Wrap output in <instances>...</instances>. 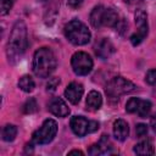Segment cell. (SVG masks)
Segmentation results:
<instances>
[{
    "instance_id": "obj_6",
    "label": "cell",
    "mask_w": 156,
    "mask_h": 156,
    "mask_svg": "<svg viewBox=\"0 0 156 156\" xmlns=\"http://www.w3.org/2000/svg\"><path fill=\"white\" fill-rule=\"evenodd\" d=\"M71 129L78 136H84L99 129V122L89 121L83 116H74L71 119Z\"/></svg>"
},
{
    "instance_id": "obj_29",
    "label": "cell",
    "mask_w": 156,
    "mask_h": 156,
    "mask_svg": "<svg viewBox=\"0 0 156 156\" xmlns=\"http://www.w3.org/2000/svg\"><path fill=\"white\" fill-rule=\"evenodd\" d=\"M123 1H124V2H127V4H132L134 0H123Z\"/></svg>"
},
{
    "instance_id": "obj_18",
    "label": "cell",
    "mask_w": 156,
    "mask_h": 156,
    "mask_svg": "<svg viewBox=\"0 0 156 156\" xmlns=\"http://www.w3.org/2000/svg\"><path fill=\"white\" fill-rule=\"evenodd\" d=\"M134 152L138 155H152L155 151L150 140H143L134 146Z\"/></svg>"
},
{
    "instance_id": "obj_17",
    "label": "cell",
    "mask_w": 156,
    "mask_h": 156,
    "mask_svg": "<svg viewBox=\"0 0 156 156\" xmlns=\"http://www.w3.org/2000/svg\"><path fill=\"white\" fill-rule=\"evenodd\" d=\"M105 7L102 5H98L93 9L90 13V23L94 28H100L102 26V17H104Z\"/></svg>"
},
{
    "instance_id": "obj_9",
    "label": "cell",
    "mask_w": 156,
    "mask_h": 156,
    "mask_svg": "<svg viewBox=\"0 0 156 156\" xmlns=\"http://www.w3.org/2000/svg\"><path fill=\"white\" fill-rule=\"evenodd\" d=\"M126 111L129 113H136L139 117L145 118L151 111V102L139 98H130L126 104Z\"/></svg>"
},
{
    "instance_id": "obj_21",
    "label": "cell",
    "mask_w": 156,
    "mask_h": 156,
    "mask_svg": "<svg viewBox=\"0 0 156 156\" xmlns=\"http://www.w3.org/2000/svg\"><path fill=\"white\" fill-rule=\"evenodd\" d=\"M37 108H38V105H37V101L33 99V98H30V99H28L26 102H24V105H23V112L24 113H33V112H35L37 111Z\"/></svg>"
},
{
    "instance_id": "obj_23",
    "label": "cell",
    "mask_w": 156,
    "mask_h": 156,
    "mask_svg": "<svg viewBox=\"0 0 156 156\" xmlns=\"http://www.w3.org/2000/svg\"><path fill=\"white\" fill-rule=\"evenodd\" d=\"M145 82L150 85L156 84V69H150L145 76Z\"/></svg>"
},
{
    "instance_id": "obj_27",
    "label": "cell",
    "mask_w": 156,
    "mask_h": 156,
    "mask_svg": "<svg viewBox=\"0 0 156 156\" xmlns=\"http://www.w3.org/2000/svg\"><path fill=\"white\" fill-rule=\"evenodd\" d=\"M150 126H151L152 130L156 132V112L152 115V117H151V119H150Z\"/></svg>"
},
{
    "instance_id": "obj_1",
    "label": "cell",
    "mask_w": 156,
    "mask_h": 156,
    "mask_svg": "<svg viewBox=\"0 0 156 156\" xmlns=\"http://www.w3.org/2000/svg\"><path fill=\"white\" fill-rule=\"evenodd\" d=\"M28 46V37H27V27L23 21H17L11 30L9 41H7V57L9 61H17L26 51Z\"/></svg>"
},
{
    "instance_id": "obj_7",
    "label": "cell",
    "mask_w": 156,
    "mask_h": 156,
    "mask_svg": "<svg viewBox=\"0 0 156 156\" xmlns=\"http://www.w3.org/2000/svg\"><path fill=\"white\" fill-rule=\"evenodd\" d=\"M71 65H72L73 72L78 76H85L90 73V71L93 69V60L84 51H78L73 54L71 58Z\"/></svg>"
},
{
    "instance_id": "obj_14",
    "label": "cell",
    "mask_w": 156,
    "mask_h": 156,
    "mask_svg": "<svg viewBox=\"0 0 156 156\" xmlns=\"http://www.w3.org/2000/svg\"><path fill=\"white\" fill-rule=\"evenodd\" d=\"M129 134V127L128 123L124 119H117L113 123V135L117 140L124 141Z\"/></svg>"
},
{
    "instance_id": "obj_8",
    "label": "cell",
    "mask_w": 156,
    "mask_h": 156,
    "mask_svg": "<svg viewBox=\"0 0 156 156\" xmlns=\"http://www.w3.org/2000/svg\"><path fill=\"white\" fill-rule=\"evenodd\" d=\"M135 23L138 26V29L130 37V41L134 46L139 45L147 35V30H149L147 29V20H146V13L144 12V10H141V9L136 10V12H135Z\"/></svg>"
},
{
    "instance_id": "obj_25",
    "label": "cell",
    "mask_w": 156,
    "mask_h": 156,
    "mask_svg": "<svg viewBox=\"0 0 156 156\" xmlns=\"http://www.w3.org/2000/svg\"><path fill=\"white\" fill-rule=\"evenodd\" d=\"M135 133L139 138H143L147 134V126L146 124H143V123H139L135 128Z\"/></svg>"
},
{
    "instance_id": "obj_28",
    "label": "cell",
    "mask_w": 156,
    "mask_h": 156,
    "mask_svg": "<svg viewBox=\"0 0 156 156\" xmlns=\"http://www.w3.org/2000/svg\"><path fill=\"white\" fill-rule=\"evenodd\" d=\"M68 155H83V152L80 150H72L68 152Z\"/></svg>"
},
{
    "instance_id": "obj_11",
    "label": "cell",
    "mask_w": 156,
    "mask_h": 156,
    "mask_svg": "<svg viewBox=\"0 0 156 156\" xmlns=\"http://www.w3.org/2000/svg\"><path fill=\"white\" fill-rule=\"evenodd\" d=\"M49 111L57 117H66L69 115V108L61 98H52L48 104Z\"/></svg>"
},
{
    "instance_id": "obj_13",
    "label": "cell",
    "mask_w": 156,
    "mask_h": 156,
    "mask_svg": "<svg viewBox=\"0 0 156 156\" xmlns=\"http://www.w3.org/2000/svg\"><path fill=\"white\" fill-rule=\"evenodd\" d=\"M113 52H115V46L106 38H102L99 43L95 44V54H96V56H99L102 60L108 58Z\"/></svg>"
},
{
    "instance_id": "obj_12",
    "label": "cell",
    "mask_w": 156,
    "mask_h": 156,
    "mask_svg": "<svg viewBox=\"0 0 156 156\" xmlns=\"http://www.w3.org/2000/svg\"><path fill=\"white\" fill-rule=\"evenodd\" d=\"M84 93V89H83V85L80 83H77V82H72L65 90V96L67 98V100L76 105L80 101V98Z\"/></svg>"
},
{
    "instance_id": "obj_24",
    "label": "cell",
    "mask_w": 156,
    "mask_h": 156,
    "mask_svg": "<svg viewBox=\"0 0 156 156\" xmlns=\"http://www.w3.org/2000/svg\"><path fill=\"white\" fill-rule=\"evenodd\" d=\"M58 84H60V79H58V78H56V77L49 78V82H48V84H46L48 91H54V90L58 87Z\"/></svg>"
},
{
    "instance_id": "obj_3",
    "label": "cell",
    "mask_w": 156,
    "mask_h": 156,
    "mask_svg": "<svg viewBox=\"0 0 156 156\" xmlns=\"http://www.w3.org/2000/svg\"><path fill=\"white\" fill-rule=\"evenodd\" d=\"M65 35L74 45H85L91 37L88 27L78 20H72L65 26Z\"/></svg>"
},
{
    "instance_id": "obj_20",
    "label": "cell",
    "mask_w": 156,
    "mask_h": 156,
    "mask_svg": "<svg viewBox=\"0 0 156 156\" xmlns=\"http://www.w3.org/2000/svg\"><path fill=\"white\" fill-rule=\"evenodd\" d=\"M17 135V127L13 126V124H6L4 128H2V132H1V136H2V140L5 141H12Z\"/></svg>"
},
{
    "instance_id": "obj_4",
    "label": "cell",
    "mask_w": 156,
    "mask_h": 156,
    "mask_svg": "<svg viewBox=\"0 0 156 156\" xmlns=\"http://www.w3.org/2000/svg\"><path fill=\"white\" fill-rule=\"evenodd\" d=\"M135 88H136L135 84L132 83L130 80H127L123 77H115L106 84L105 91L110 100L117 101L121 95L130 93V91L135 90Z\"/></svg>"
},
{
    "instance_id": "obj_22",
    "label": "cell",
    "mask_w": 156,
    "mask_h": 156,
    "mask_svg": "<svg viewBox=\"0 0 156 156\" xmlns=\"http://www.w3.org/2000/svg\"><path fill=\"white\" fill-rule=\"evenodd\" d=\"M12 1L13 0H0V10H1L0 12L2 16L10 12V10L12 7Z\"/></svg>"
},
{
    "instance_id": "obj_16",
    "label": "cell",
    "mask_w": 156,
    "mask_h": 156,
    "mask_svg": "<svg viewBox=\"0 0 156 156\" xmlns=\"http://www.w3.org/2000/svg\"><path fill=\"white\" fill-rule=\"evenodd\" d=\"M119 16L113 9H105L104 17H102V26L107 27H116L119 22Z\"/></svg>"
},
{
    "instance_id": "obj_15",
    "label": "cell",
    "mask_w": 156,
    "mask_h": 156,
    "mask_svg": "<svg viewBox=\"0 0 156 156\" xmlns=\"http://www.w3.org/2000/svg\"><path fill=\"white\" fill-rule=\"evenodd\" d=\"M101 105H102V98L100 93H98L96 90H91L87 98V108L90 111H96L101 107Z\"/></svg>"
},
{
    "instance_id": "obj_19",
    "label": "cell",
    "mask_w": 156,
    "mask_h": 156,
    "mask_svg": "<svg viewBox=\"0 0 156 156\" xmlns=\"http://www.w3.org/2000/svg\"><path fill=\"white\" fill-rule=\"evenodd\" d=\"M18 87H20L21 90H23L26 93H30V91H33V89L35 87V83H34V80L30 76H23L18 80Z\"/></svg>"
},
{
    "instance_id": "obj_26",
    "label": "cell",
    "mask_w": 156,
    "mask_h": 156,
    "mask_svg": "<svg viewBox=\"0 0 156 156\" xmlns=\"http://www.w3.org/2000/svg\"><path fill=\"white\" fill-rule=\"evenodd\" d=\"M82 2H83V0H67L68 6H71V7H73V9H76V7H78V6H80V5H82Z\"/></svg>"
},
{
    "instance_id": "obj_2",
    "label": "cell",
    "mask_w": 156,
    "mask_h": 156,
    "mask_svg": "<svg viewBox=\"0 0 156 156\" xmlns=\"http://www.w3.org/2000/svg\"><path fill=\"white\" fill-rule=\"evenodd\" d=\"M56 57L49 48H40L33 57V72L39 78H48L56 68Z\"/></svg>"
},
{
    "instance_id": "obj_5",
    "label": "cell",
    "mask_w": 156,
    "mask_h": 156,
    "mask_svg": "<svg viewBox=\"0 0 156 156\" xmlns=\"http://www.w3.org/2000/svg\"><path fill=\"white\" fill-rule=\"evenodd\" d=\"M57 132V124L54 119H45L41 127H39L32 135V140L35 144H48L50 143Z\"/></svg>"
},
{
    "instance_id": "obj_10",
    "label": "cell",
    "mask_w": 156,
    "mask_h": 156,
    "mask_svg": "<svg viewBox=\"0 0 156 156\" xmlns=\"http://www.w3.org/2000/svg\"><path fill=\"white\" fill-rule=\"evenodd\" d=\"M88 152L90 155H106V154L108 155L115 151H113V145H112L108 135H102L100 138V140L98 141V144H94L90 146Z\"/></svg>"
}]
</instances>
